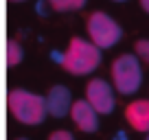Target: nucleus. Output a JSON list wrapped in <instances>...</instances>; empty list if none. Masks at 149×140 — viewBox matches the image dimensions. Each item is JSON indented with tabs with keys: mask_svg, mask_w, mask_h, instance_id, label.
<instances>
[{
	"mask_svg": "<svg viewBox=\"0 0 149 140\" xmlns=\"http://www.w3.org/2000/svg\"><path fill=\"white\" fill-rule=\"evenodd\" d=\"M145 140H149V134H147V138H145Z\"/></svg>",
	"mask_w": 149,
	"mask_h": 140,
	"instance_id": "nucleus-17",
	"label": "nucleus"
},
{
	"mask_svg": "<svg viewBox=\"0 0 149 140\" xmlns=\"http://www.w3.org/2000/svg\"><path fill=\"white\" fill-rule=\"evenodd\" d=\"M70 118L77 125V129L84 131V134H92L99 129V112L90 105L86 98L72 103V110H70Z\"/></svg>",
	"mask_w": 149,
	"mask_h": 140,
	"instance_id": "nucleus-6",
	"label": "nucleus"
},
{
	"mask_svg": "<svg viewBox=\"0 0 149 140\" xmlns=\"http://www.w3.org/2000/svg\"><path fill=\"white\" fill-rule=\"evenodd\" d=\"M125 121L134 131L149 134V98H136L125 107Z\"/></svg>",
	"mask_w": 149,
	"mask_h": 140,
	"instance_id": "nucleus-8",
	"label": "nucleus"
},
{
	"mask_svg": "<svg viewBox=\"0 0 149 140\" xmlns=\"http://www.w3.org/2000/svg\"><path fill=\"white\" fill-rule=\"evenodd\" d=\"M72 94L66 85H53L46 92V105H48V114L55 118H64L70 114L72 110Z\"/></svg>",
	"mask_w": 149,
	"mask_h": 140,
	"instance_id": "nucleus-7",
	"label": "nucleus"
},
{
	"mask_svg": "<svg viewBox=\"0 0 149 140\" xmlns=\"http://www.w3.org/2000/svg\"><path fill=\"white\" fill-rule=\"evenodd\" d=\"M112 2H127V0H112Z\"/></svg>",
	"mask_w": 149,
	"mask_h": 140,
	"instance_id": "nucleus-14",
	"label": "nucleus"
},
{
	"mask_svg": "<svg viewBox=\"0 0 149 140\" xmlns=\"http://www.w3.org/2000/svg\"><path fill=\"white\" fill-rule=\"evenodd\" d=\"M22 59H24V51H22V46H20V42L18 40H9V42H7V64L18 66Z\"/></svg>",
	"mask_w": 149,
	"mask_h": 140,
	"instance_id": "nucleus-10",
	"label": "nucleus"
},
{
	"mask_svg": "<svg viewBox=\"0 0 149 140\" xmlns=\"http://www.w3.org/2000/svg\"><path fill=\"white\" fill-rule=\"evenodd\" d=\"M59 61V66L74 77L90 75L101 64V48L92 42H86L84 37H72L64 53H53Z\"/></svg>",
	"mask_w": 149,
	"mask_h": 140,
	"instance_id": "nucleus-1",
	"label": "nucleus"
},
{
	"mask_svg": "<svg viewBox=\"0 0 149 140\" xmlns=\"http://www.w3.org/2000/svg\"><path fill=\"white\" fill-rule=\"evenodd\" d=\"M112 85L118 94H134L136 90H140L143 83V68H140L138 55H121L112 61Z\"/></svg>",
	"mask_w": 149,
	"mask_h": 140,
	"instance_id": "nucleus-3",
	"label": "nucleus"
},
{
	"mask_svg": "<svg viewBox=\"0 0 149 140\" xmlns=\"http://www.w3.org/2000/svg\"><path fill=\"white\" fill-rule=\"evenodd\" d=\"M86 101L97 110L99 114H112L116 98H114V85H110L105 79H90L86 85Z\"/></svg>",
	"mask_w": 149,
	"mask_h": 140,
	"instance_id": "nucleus-5",
	"label": "nucleus"
},
{
	"mask_svg": "<svg viewBox=\"0 0 149 140\" xmlns=\"http://www.w3.org/2000/svg\"><path fill=\"white\" fill-rule=\"evenodd\" d=\"M15 140H29V138H15Z\"/></svg>",
	"mask_w": 149,
	"mask_h": 140,
	"instance_id": "nucleus-16",
	"label": "nucleus"
},
{
	"mask_svg": "<svg viewBox=\"0 0 149 140\" xmlns=\"http://www.w3.org/2000/svg\"><path fill=\"white\" fill-rule=\"evenodd\" d=\"M48 140H74V136L70 134V131H66V129H57V131H53V134L48 136Z\"/></svg>",
	"mask_w": 149,
	"mask_h": 140,
	"instance_id": "nucleus-12",
	"label": "nucleus"
},
{
	"mask_svg": "<svg viewBox=\"0 0 149 140\" xmlns=\"http://www.w3.org/2000/svg\"><path fill=\"white\" fill-rule=\"evenodd\" d=\"M86 31L88 37L94 46L103 48H112L116 46L123 37V28L118 26V22L112 15H107L105 11H92L86 20Z\"/></svg>",
	"mask_w": 149,
	"mask_h": 140,
	"instance_id": "nucleus-4",
	"label": "nucleus"
},
{
	"mask_svg": "<svg viewBox=\"0 0 149 140\" xmlns=\"http://www.w3.org/2000/svg\"><path fill=\"white\" fill-rule=\"evenodd\" d=\"M46 5L51 7L53 11H59V13H66V11H77L86 5V0H46Z\"/></svg>",
	"mask_w": 149,
	"mask_h": 140,
	"instance_id": "nucleus-9",
	"label": "nucleus"
},
{
	"mask_svg": "<svg viewBox=\"0 0 149 140\" xmlns=\"http://www.w3.org/2000/svg\"><path fill=\"white\" fill-rule=\"evenodd\" d=\"M11 2H24V0H11Z\"/></svg>",
	"mask_w": 149,
	"mask_h": 140,
	"instance_id": "nucleus-15",
	"label": "nucleus"
},
{
	"mask_svg": "<svg viewBox=\"0 0 149 140\" xmlns=\"http://www.w3.org/2000/svg\"><path fill=\"white\" fill-rule=\"evenodd\" d=\"M7 107L9 114L22 125H42L44 118L48 116L46 96L33 94L29 90L13 88L7 94Z\"/></svg>",
	"mask_w": 149,
	"mask_h": 140,
	"instance_id": "nucleus-2",
	"label": "nucleus"
},
{
	"mask_svg": "<svg viewBox=\"0 0 149 140\" xmlns=\"http://www.w3.org/2000/svg\"><path fill=\"white\" fill-rule=\"evenodd\" d=\"M134 51H136V55H138V59H143V61L149 64V40H138V42L134 44Z\"/></svg>",
	"mask_w": 149,
	"mask_h": 140,
	"instance_id": "nucleus-11",
	"label": "nucleus"
},
{
	"mask_svg": "<svg viewBox=\"0 0 149 140\" xmlns=\"http://www.w3.org/2000/svg\"><path fill=\"white\" fill-rule=\"evenodd\" d=\"M140 7H143V11L149 13V0H140Z\"/></svg>",
	"mask_w": 149,
	"mask_h": 140,
	"instance_id": "nucleus-13",
	"label": "nucleus"
}]
</instances>
